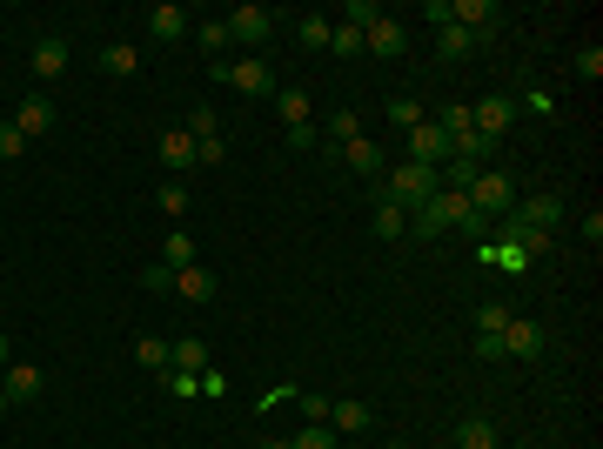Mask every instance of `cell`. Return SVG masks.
<instances>
[{
	"instance_id": "19",
	"label": "cell",
	"mask_w": 603,
	"mask_h": 449,
	"mask_svg": "<svg viewBox=\"0 0 603 449\" xmlns=\"http://www.w3.org/2000/svg\"><path fill=\"white\" fill-rule=\"evenodd\" d=\"M275 114H282V128H289V135L315 121V114H309V94H302V88H275Z\"/></svg>"
},
{
	"instance_id": "20",
	"label": "cell",
	"mask_w": 603,
	"mask_h": 449,
	"mask_svg": "<svg viewBox=\"0 0 603 449\" xmlns=\"http://www.w3.org/2000/svg\"><path fill=\"white\" fill-rule=\"evenodd\" d=\"M175 295L181 302H215V275L201 269V262L195 269H175Z\"/></svg>"
},
{
	"instance_id": "27",
	"label": "cell",
	"mask_w": 603,
	"mask_h": 449,
	"mask_svg": "<svg viewBox=\"0 0 603 449\" xmlns=\"http://www.w3.org/2000/svg\"><path fill=\"white\" fill-rule=\"evenodd\" d=\"M195 41H201V54H208V61H222L228 47H235V41H228V21H201Z\"/></svg>"
},
{
	"instance_id": "41",
	"label": "cell",
	"mask_w": 603,
	"mask_h": 449,
	"mask_svg": "<svg viewBox=\"0 0 603 449\" xmlns=\"http://www.w3.org/2000/svg\"><path fill=\"white\" fill-rule=\"evenodd\" d=\"M295 403H302V416H309V423H329V403H335V396H295Z\"/></svg>"
},
{
	"instance_id": "43",
	"label": "cell",
	"mask_w": 603,
	"mask_h": 449,
	"mask_svg": "<svg viewBox=\"0 0 603 449\" xmlns=\"http://www.w3.org/2000/svg\"><path fill=\"white\" fill-rule=\"evenodd\" d=\"M188 135H195V141H208V135H215V114H208V108H195V114H188Z\"/></svg>"
},
{
	"instance_id": "39",
	"label": "cell",
	"mask_w": 603,
	"mask_h": 449,
	"mask_svg": "<svg viewBox=\"0 0 603 449\" xmlns=\"http://www.w3.org/2000/svg\"><path fill=\"white\" fill-rule=\"evenodd\" d=\"M168 396H181V403H188V396H201V376H188V369H168Z\"/></svg>"
},
{
	"instance_id": "45",
	"label": "cell",
	"mask_w": 603,
	"mask_h": 449,
	"mask_svg": "<svg viewBox=\"0 0 603 449\" xmlns=\"http://www.w3.org/2000/svg\"><path fill=\"white\" fill-rule=\"evenodd\" d=\"M476 356H483V362H503V336H476Z\"/></svg>"
},
{
	"instance_id": "6",
	"label": "cell",
	"mask_w": 603,
	"mask_h": 449,
	"mask_svg": "<svg viewBox=\"0 0 603 449\" xmlns=\"http://www.w3.org/2000/svg\"><path fill=\"white\" fill-rule=\"evenodd\" d=\"M222 21H228V41H242V47H268V34H275L268 7H228Z\"/></svg>"
},
{
	"instance_id": "35",
	"label": "cell",
	"mask_w": 603,
	"mask_h": 449,
	"mask_svg": "<svg viewBox=\"0 0 603 449\" xmlns=\"http://www.w3.org/2000/svg\"><path fill=\"white\" fill-rule=\"evenodd\" d=\"M302 34V47H329V34H335V21H322V14H309V21L295 27Z\"/></svg>"
},
{
	"instance_id": "22",
	"label": "cell",
	"mask_w": 603,
	"mask_h": 449,
	"mask_svg": "<svg viewBox=\"0 0 603 449\" xmlns=\"http://www.w3.org/2000/svg\"><path fill=\"white\" fill-rule=\"evenodd\" d=\"M376 235L382 242H402V235H409V208H396V202H382L376 195Z\"/></svg>"
},
{
	"instance_id": "17",
	"label": "cell",
	"mask_w": 603,
	"mask_h": 449,
	"mask_svg": "<svg viewBox=\"0 0 603 449\" xmlns=\"http://www.w3.org/2000/svg\"><path fill=\"white\" fill-rule=\"evenodd\" d=\"M342 168H356V175H376L382 181V168H389V161H382V148L369 135H356L349 148H342Z\"/></svg>"
},
{
	"instance_id": "38",
	"label": "cell",
	"mask_w": 603,
	"mask_h": 449,
	"mask_svg": "<svg viewBox=\"0 0 603 449\" xmlns=\"http://www.w3.org/2000/svg\"><path fill=\"white\" fill-rule=\"evenodd\" d=\"M329 47H335V54H362V27H349V21H342V27L329 34Z\"/></svg>"
},
{
	"instance_id": "21",
	"label": "cell",
	"mask_w": 603,
	"mask_h": 449,
	"mask_svg": "<svg viewBox=\"0 0 603 449\" xmlns=\"http://www.w3.org/2000/svg\"><path fill=\"white\" fill-rule=\"evenodd\" d=\"M101 74H114V81H128V74H141V54H134L128 41H108V47H101Z\"/></svg>"
},
{
	"instance_id": "3",
	"label": "cell",
	"mask_w": 603,
	"mask_h": 449,
	"mask_svg": "<svg viewBox=\"0 0 603 449\" xmlns=\"http://www.w3.org/2000/svg\"><path fill=\"white\" fill-rule=\"evenodd\" d=\"M429 215L443 228H463V235H490V215H476L463 188H436V195H429Z\"/></svg>"
},
{
	"instance_id": "33",
	"label": "cell",
	"mask_w": 603,
	"mask_h": 449,
	"mask_svg": "<svg viewBox=\"0 0 603 449\" xmlns=\"http://www.w3.org/2000/svg\"><path fill=\"white\" fill-rule=\"evenodd\" d=\"M155 208H161V215H188V188H181V181H161Z\"/></svg>"
},
{
	"instance_id": "1",
	"label": "cell",
	"mask_w": 603,
	"mask_h": 449,
	"mask_svg": "<svg viewBox=\"0 0 603 449\" xmlns=\"http://www.w3.org/2000/svg\"><path fill=\"white\" fill-rule=\"evenodd\" d=\"M436 188H443V181H436V168H416V161L382 168V181H376V195H382V202H396V208H423Z\"/></svg>"
},
{
	"instance_id": "11",
	"label": "cell",
	"mask_w": 603,
	"mask_h": 449,
	"mask_svg": "<svg viewBox=\"0 0 603 449\" xmlns=\"http://www.w3.org/2000/svg\"><path fill=\"white\" fill-rule=\"evenodd\" d=\"M369 423H376V409L362 403V396H335V403H329V429H335V436H362Z\"/></svg>"
},
{
	"instance_id": "12",
	"label": "cell",
	"mask_w": 603,
	"mask_h": 449,
	"mask_svg": "<svg viewBox=\"0 0 603 449\" xmlns=\"http://www.w3.org/2000/svg\"><path fill=\"white\" fill-rule=\"evenodd\" d=\"M27 74H34V81H61V74H67V41H54V34H47V41H34Z\"/></svg>"
},
{
	"instance_id": "42",
	"label": "cell",
	"mask_w": 603,
	"mask_h": 449,
	"mask_svg": "<svg viewBox=\"0 0 603 449\" xmlns=\"http://www.w3.org/2000/svg\"><path fill=\"white\" fill-rule=\"evenodd\" d=\"M141 289H175V269H161V262H155V269H141Z\"/></svg>"
},
{
	"instance_id": "48",
	"label": "cell",
	"mask_w": 603,
	"mask_h": 449,
	"mask_svg": "<svg viewBox=\"0 0 603 449\" xmlns=\"http://www.w3.org/2000/svg\"><path fill=\"white\" fill-rule=\"evenodd\" d=\"M0 409H7V382H0Z\"/></svg>"
},
{
	"instance_id": "49",
	"label": "cell",
	"mask_w": 603,
	"mask_h": 449,
	"mask_svg": "<svg viewBox=\"0 0 603 449\" xmlns=\"http://www.w3.org/2000/svg\"><path fill=\"white\" fill-rule=\"evenodd\" d=\"M382 449H409V443H382Z\"/></svg>"
},
{
	"instance_id": "24",
	"label": "cell",
	"mask_w": 603,
	"mask_h": 449,
	"mask_svg": "<svg viewBox=\"0 0 603 449\" xmlns=\"http://www.w3.org/2000/svg\"><path fill=\"white\" fill-rule=\"evenodd\" d=\"M322 135H329V141H335V148H349V141H356V135H362V114H356V108H335V114H329V121H322Z\"/></svg>"
},
{
	"instance_id": "23",
	"label": "cell",
	"mask_w": 603,
	"mask_h": 449,
	"mask_svg": "<svg viewBox=\"0 0 603 449\" xmlns=\"http://www.w3.org/2000/svg\"><path fill=\"white\" fill-rule=\"evenodd\" d=\"M456 449H496L490 416H463V423H456Z\"/></svg>"
},
{
	"instance_id": "32",
	"label": "cell",
	"mask_w": 603,
	"mask_h": 449,
	"mask_svg": "<svg viewBox=\"0 0 603 449\" xmlns=\"http://www.w3.org/2000/svg\"><path fill=\"white\" fill-rule=\"evenodd\" d=\"M289 449H342V443H335V429H329V423H302V436H295Z\"/></svg>"
},
{
	"instance_id": "9",
	"label": "cell",
	"mask_w": 603,
	"mask_h": 449,
	"mask_svg": "<svg viewBox=\"0 0 603 449\" xmlns=\"http://www.w3.org/2000/svg\"><path fill=\"white\" fill-rule=\"evenodd\" d=\"M503 356L536 362V356H543V322H530V315H510V329H503Z\"/></svg>"
},
{
	"instance_id": "28",
	"label": "cell",
	"mask_w": 603,
	"mask_h": 449,
	"mask_svg": "<svg viewBox=\"0 0 603 449\" xmlns=\"http://www.w3.org/2000/svg\"><path fill=\"white\" fill-rule=\"evenodd\" d=\"M161 269H195V235H168L161 242Z\"/></svg>"
},
{
	"instance_id": "4",
	"label": "cell",
	"mask_w": 603,
	"mask_h": 449,
	"mask_svg": "<svg viewBox=\"0 0 603 449\" xmlns=\"http://www.w3.org/2000/svg\"><path fill=\"white\" fill-rule=\"evenodd\" d=\"M215 74H222L235 94H248V101H275V74H268L262 54H242L235 68H215Z\"/></svg>"
},
{
	"instance_id": "50",
	"label": "cell",
	"mask_w": 603,
	"mask_h": 449,
	"mask_svg": "<svg viewBox=\"0 0 603 449\" xmlns=\"http://www.w3.org/2000/svg\"><path fill=\"white\" fill-rule=\"evenodd\" d=\"M496 449H503V443H496Z\"/></svg>"
},
{
	"instance_id": "25",
	"label": "cell",
	"mask_w": 603,
	"mask_h": 449,
	"mask_svg": "<svg viewBox=\"0 0 603 449\" xmlns=\"http://www.w3.org/2000/svg\"><path fill=\"white\" fill-rule=\"evenodd\" d=\"M134 362H141L148 376H168V342L161 336H134Z\"/></svg>"
},
{
	"instance_id": "16",
	"label": "cell",
	"mask_w": 603,
	"mask_h": 449,
	"mask_svg": "<svg viewBox=\"0 0 603 449\" xmlns=\"http://www.w3.org/2000/svg\"><path fill=\"white\" fill-rule=\"evenodd\" d=\"M148 34H155L161 47H168V41H181V34H188V7H175V0H161L155 14H148Z\"/></svg>"
},
{
	"instance_id": "15",
	"label": "cell",
	"mask_w": 603,
	"mask_h": 449,
	"mask_svg": "<svg viewBox=\"0 0 603 449\" xmlns=\"http://www.w3.org/2000/svg\"><path fill=\"white\" fill-rule=\"evenodd\" d=\"M0 382H7V403H34L47 376L34 369V362H7V376H0Z\"/></svg>"
},
{
	"instance_id": "8",
	"label": "cell",
	"mask_w": 603,
	"mask_h": 449,
	"mask_svg": "<svg viewBox=\"0 0 603 449\" xmlns=\"http://www.w3.org/2000/svg\"><path fill=\"white\" fill-rule=\"evenodd\" d=\"M409 161H416V168H443L449 161V135L429 114H423V128H409Z\"/></svg>"
},
{
	"instance_id": "46",
	"label": "cell",
	"mask_w": 603,
	"mask_h": 449,
	"mask_svg": "<svg viewBox=\"0 0 603 449\" xmlns=\"http://www.w3.org/2000/svg\"><path fill=\"white\" fill-rule=\"evenodd\" d=\"M7 362H14V342H7V336H0V369H7Z\"/></svg>"
},
{
	"instance_id": "26",
	"label": "cell",
	"mask_w": 603,
	"mask_h": 449,
	"mask_svg": "<svg viewBox=\"0 0 603 449\" xmlns=\"http://www.w3.org/2000/svg\"><path fill=\"white\" fill-rule=\"evenodd\" d=\"M469 47H476V34H463L456 21L436 27V54H443V61H469Z\"/></svg>"
},
{
	"instance_id": "2",
	"label": "cell",
	"mask_w": 603,
	"mask_h": 449,
	"mask_svg": "<svg viewBox=\"0 0 603 449\" xmlns=\"http://www.w3.org/2000/svg\"><path fill=\"white\" fill-rule=\"evenodd\" d=\"M463 195H469V208H476V215H510V208H516V181L503 175V168H483Z\"/></svg>"
},
{
	"instance_id": "5",
	"label": "cell",
	"mask_w": 603,
	"mask_h": 449,
	"mask_svg": "<svg viewBox=\"0 0 603 449\" xmlns=\"http://www.w3.org/2000/svg\"><path fill=\"white\" fill-rule=\"evenodd\" d=\"M510 121H516V101H510V94H483V101L469 108V128H476V135L490 141V148H496L503 135H510Z\"/></svg>"
},
{
	"instance_id": "34",
	"label": "cell",
	"mask_w": 603,
	"mask_h": 449,
	"mask_svg": "<svg viewBox=\"0 0 603 449\" xmlns=\"http://www.w3.org/2000/svg\"><path fill=\"white\" fill-rule=\"evenodd\" d=\"M222 161H228V141H222V135L195 141V168H222Z\"/></svg>"
},
{
	"instance_id": "29",
	"label": "cell",
	"mask_w": 603,
	"mask_h": 449,
	"mask_svg": "<svg viewBox=\"0 0 603 449\" xmlns=\"http://www.w3.org/2000/svg\"><path fill=\"white\" fill-rule=\"evenodd\" d=\"M510 329V302H483L476 309V336H503Z\"/></svg>"
},
{
	"instance_id": "10",
	"label": "cell",
	"mask_w": 603,
	"mask_h": 449,
	"mask_svg": "<svg viewBox=\"0 0 603 449\" xmlns=\"http://www.w3.org/2000/svg\"><path fill=\"white\" fill-rule=\"evenodd\" d=\"M449 21L463 27V34H476V41H490L496 21H503V7H496V0H456V14H449Z\"/></svg>"
},
{
	"instance_id": "13",
	"label": "cell",
	"mask_w": 603,
	"mask_h": 449,
	"mask_svg": "<svg viewBox=\"0 0 603 449\" xmlns=\"http://www.w3.org/2000/svg\"><path fill=\"white\" fill-rule=\"evenodd\" d=\"M161 168L168 175H188L195 168V135L188 128H161Z\"/></svg>"
},
{
	"instance_id": "31",
	"label": "cell",
	"mask_w": 603,
	"mask_h": 449,
	"mask_svg": "<svg viewBox=\"0 0 603 449\" xmlns=\"http://www.w3.org/2000/svg\"><path fill=\"white\" fill-rule=\"evenodd\" d=\"M389 121H396V128H423V101H416V94H396V101H389Z\"/></svg>"
},
{
	"instance_id": "37",
	"label": "cell",
	"mask_w": 603,
	"mask_h": 449,
	"mask_svg": "<svg viewBox=\"0 0 603 449\" xmlns=\"http://www.w3.org/2000/svg\"><path fill=\"white\" fill-rule=\"evenodd\" d=\"M21 148H27V135L14 121H0V161H21Z\"/></svg>"
},
{
	"instance_id": "47",
	"label": "cell",
	"mask_w": 603,
	"mask_h": 449,
	"mask_svg": "<svg viewBox=\"0 0 603 449\" xmlns=\"http://www.w3.org/2000/svg\"><path fill=\"white\" fill-rule=\"evenodd\" d=\"M255 449H289V443H275V436H262V443H255Z\"/></svg>"
},
{
	"instance_id": "18",
	"label": "cell",
	"mask_w": 603,
	"mask_h": 449,
	"mask_svg": "<svg viewBox=\"0 0 603 449\" xmlns=\"http://www.w3.org/2000/svg\"><path fill=\"white\" fill-rule=\"evenodd\" d=\"M168 369L201 376V369H208V342H201V336H175V342H168Z\"/></svg>"
},
{
	"instance_id": "30",
	"label": "cell",
	"mask_w": 603,
	"mask_h": 449,
	"mask_svg": "<svg viewBox=\"0 0 603 449\" xmlns=\"http://www.w3.org/2000/svg\"><path fill=\"white\" fill-rule=\"evenodd\" d=\"M409 235H416V242H443L449 228L436 222V215H429V202H423V208H409Z\"/></svg>"
},
{
	"instance_id": "7",
	"label": "cell",
	"mask_w": 603,
	"mask_h": 449,
	"mask_svg": "<svg viewBox=\"0 0 603 449\" xmlns=\"http://www.w3.org/2000/svg\"><path fill=\"white\" fill-rule=\"evenodd\" d=\"M362 54H376V61H396V54H409V27L389 21V14H376V21L362 27Z\"/></svg>"
},
{
	"instance_id": "40",
	"label": "cell",
	"mask_w": 603,
	"mask_h": 449,
	"mask_svg": "<svg viewBox=\"0 0 603 449\" xmlns=\"http://www.w3.org/2000/svg\"><path fill=\"white\" fill-rule=\"evenodd\" d=\"M376 14H382V7H369V0H349V7H342V21H349V27H369Z\"/></svg>"
},
{
	"instance_id": "44",
	"label": "cell",
	"mask_w": 603,
	"mask_h": 449,
	"mask_svg": "<svg viewBox=\"0 0 603 449\" xmlns=\"http://www.w3.org/2000/svg\"><path fill=\"white\" fill-rule=\"evenodd\" d=\"M449 14H456V0H429V7H423L429 27H449Z\"/></svg>"
},
{
	"instance_id": "14",
	"label": "cell",
	"mask_w": 603,
	"mask_h": 449,
	"mask_svg": "<svg viewBox=\"0 0 603 449\" xmlns=\"http://www.w3.org/2000/svg\"><path fill=\"white\" fill-rule=\"evenodd\" d=\"M14 128H21L27 141H34V135H47V128H54V94H41V88H34V94L21 101V114H14Z\"/></svg>"
},
{
	"instance_id": "36",
	"label": "cell",
	"mask_w": 603,
	"mask_h": 449,
	"mask_svg": "<svg viewBox=\"0 0 603 449\" xmlns=\"http://www.w3.org/2000/svg\"><path fill=\"white\" fill-rule=\"evenodd\" d=\"M577 81H603V47H597V41L577 54Z\"/></svg>"
}]
</instances>
